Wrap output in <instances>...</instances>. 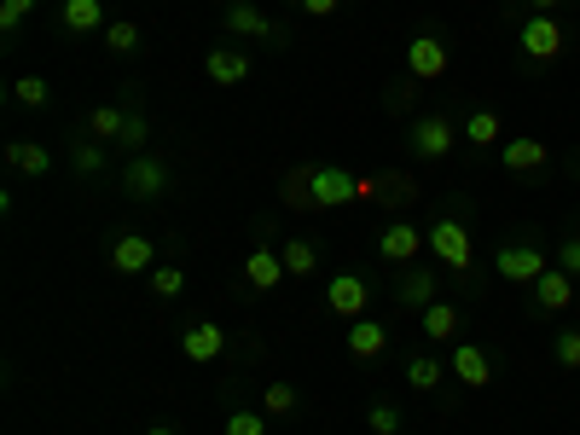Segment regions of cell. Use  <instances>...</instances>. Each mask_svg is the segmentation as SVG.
<instances>
[{"label": "cell", "instance_id": "7", "mask_svg": "<svg viewBox=\"0 0 580 435\" xmlns=\"http://www.w3.org/2000/svg\"><path fill=\"white\" fill-rule=\"evenodd\" d=\"M447 65H453V53H447L442 35H412V41H406V76H412V81L447 76Z\"/></svg>", "mask_w": 580, "mask_h": 435}, {"label": "cell", "instance_id": "29", "mask_svg": "<svg viewBox=\"0 0 580 435\" xmlns=\"http://www.w3.org/2000/svg\"><path fill=\"white\" fill-rule=\"evenodd\" d=\"M551 360L564 371H580V331H557V337H551Z\"/></svg>", "mask_w": 580, "mask_h": 435}, {"label": "cell", "instance_id": "20", "mask_svg": "<svg viewBox=\"0 0 580 435\" xmlns=\"http://www.w3.org/2000/svg\"><path fill=\"white\" fill-rule=\"evenodd\" d=\"M459 331H465V314L453 302H430L424 308V337L430 343H459Z\"/></svg>", "mask_w": 580, "mask_h": 435}, {"label": "cell", "instance_id": "21", "mask_svg": "<svg viewBox=\"0 0 580 435\" xmlns=\"http://www.w3.org/2000/svg\"><path fill=\"white\" fill-rule=\"evenodd\" d=\"M58 18H65V30H70V35H93V30H105V12H99V0H65V7H58Z\"/></svg>", "mask_w": 580, "mask_h": 435}, {"label": "cell", "instance_id": "18", "mask_svg": "<svg viewBox=\"0 0 580 435\" xmlns=\"http://www.w3.org/2000/svg\"><path fill=\"white\" fill-rule=\"evenodd\" d=\"M435 267H406V274L395 279V297H401V308H430L435 302Z\"/></svg>", "mask_w": 580, "mask_h": 435}, {"label": "cell", "instance_id": "12", "mask_svg": "<svg viewBox=\"0 0 580 435\" xmlns=\"http://www.w3.org/2000/svg\"><path fill=\"white\" fill-rule=\"evenodd\" d=\"M528 290H534V308H540V314H569V302H575V279H569L557 261H551Z\"/></svg>", "mask_w": 580, "mask_h": 435}, {"label": "cell", "instance_id": "19", "mask_svg": "<svg viewBox=\"0 0 580 435\" xmlns=\"http://www.w3.org/2000/svg\"><path fill=\"white\" fill-rule=\"evenodd\" d=\"M203 76L221 81V88H238V81L250 76V58H244L238 47H215L210 58H203Z\"/></svg>", "mask_w": 580, "mask_h": 435}, {"label": "cell", "instance_id": "5", "mask_svg": "<svg viewBox=\"0 0 580 435\" xmlns=\"http://www.w3.org/2000/svg\"><path fill=\"white\" fill-rule=\"evenodd\" d=\"M360 192H366V180H360V175H348V169H314V175H308V198H314L320 210L355 203Z\"/></svg>", "mask_w": 580, "mask_h": 435}, {"label": "cell", "instance_id": "27", "mask_svg": "<svg viewBox=\"0 0 580 435\" xmlns=\"http://www.w3.org/2000/svg\"><path fill=\"white\" fill-rule=\"evenodd\" d=\"M70 163H76V175H81V180L105 175V145H99V140H76V152H70Z\"/></svg>", "mask_w": 580, "mask_h": 435}, {"label": "cell", "instance_id": "8", "mask_svg": "<svg viewBox=\"0 0 580 435\" xmlns=\"http://www.w3.org/2000/svg\"><path fill=\"white\" fill-rule=\"evenodd\" d=\"M546 163H551V152H546V140H534V134H511L505 145H500V169L505 175H546Z\"/></svg>", "mask_w": 580, "mask_h": 435}, {"label": "cell", "instance_id": "9", "mask_svg": "<svg viewBox=\"0 0 580 435\" xmlns=\"http://www.w3.org/2000/svg\"><path fill=\"white\" fill-rule=\"evenodd\" d=\"M221 30L226 35H250V41H285V30L261 7H250V0H233V7L221 12Z\"/></svg>", "mask_w": 580, "mask_h": 435}, {"label": "cell", "instance_id": "28", "mask_svg": "<svg viewBox=\"0 0 580 435\" xmlns=\"http://www.w3.org/2000/svg\"><path fill=\"white\" fill-rule=\"evenodd\" d=\"M226 435H267V412H256V406L226 412Z\"/></svg>", "mask_w": 580, "mask_h": 435}, {"label": "cell", "instance_id": "25", "mask_svg": "<svg viewBox=\"0 0 580 435\" xmlns=\"http://www.w3.org/2000/svg\"><path fill=\"white\" fill-rule=\"evenodd\" d=\"M442 371H447L442 360H430V355H412V360H406V383L419 389V395H430V389H442Z\"/></svg>", "mask_w": 580, "mask_h": 435}, {"label": "cell", "instance_id": "32", "mask_svg": "<svg viewBox=\"0 0 580 435\" xmlns=\"http://www.w3.org/2000/svg\"><path fill=\"white\" fill-rule=\"evenodd\" d=\"M12 99H18V105H47V76H18Z\"/></svg>", "mask_w": 580, "mask_h": 435}, {"label": "cell", "instance_id": "37", "mask_svg": "<svg viewBox=\"0 0 580 435\" xmlns=\"http://www.w3.org/2000/svg\"><path fill=\"white\" fill-rule=\"evenodd\" d=\"M145 134H152V122H145L140 111H129V129H122V140H129V145H145Z\"/></svg>", "mask_w": 580, "mask_h": 435}, {"label": "cell", "instance_id": "30", "mask_svg": "<svg viewBox=\"0 0 580 435\" xmlns=\"http://www.w3.org/2000/svg\"><path fill=\"white\" fill-rule=\"evenodd\" d=\"M261 412H267V419H285V412H297V389H290V383H267Z\"/></svg>", "mask_w": 580, "mask_h": 435}, {"label": "cell", "instance_id": "22", "mask_svg": "<svg viewBox=\"0 0 580 435\" xmlns=\"http://www.w3.org/2000/svg\"><path fill=\"white\" fill-rule=\"evenodd\" d=\"M459 134L476 145V152H488V145H500V111H488V105H482V111H470V116L459 122Z\"/></svg>", "mask_w": 580, "mask_h": 435}, {"label": "cell", "instance_id": "13", "mask_svg": "<svg viewBox=\"0 0 580 435\" xmlns=\"http://www.w3.org/2000/svg\"><path fill=\"white\" fill-rule=\"evenodd\" d=\"M453 378L465 389H488L493 383V355L482 343H453Z\"/></svg>", "mask_w": 580, "mask_h": 435}, {"label": "cell", "instance_id": "35", "mask_svg": "<svg viewBox=\"0 0 580 435\" xmlns=\"http://www.w3.org/2000/svg\"><path fill=\"white\" fill-rule=\"evenodd\" d=\"M557 267H564L569 279H580V233H564V244H557V256H551Z\"/></svg>", "mask_w": 580, "mask_h": 435}, {"label": "cell", "instance_id": "17", "mask_svg": "<svg viewBox=\"0 0 580 435\" xmlns=\"http://www.w3.org/2000/svg\"><path fill=\"white\" fill-rule=\"evenodd\" d=\"M389 348V331L378 320H348V355L355 360H383Z\"/></svg>", "mask_w": 580, "mask_h": 435}, {"label": "cell", "instance_id": "3", "mask_svg": "<svg viewBox=\"0 0 580 435\" xmlns=\"http://www.w3.org/2000/svg\"><path fill=\"white\" fill-rule=\"evenodd\" d=\"M453 140H459V129H453L447 116H419L406 129V145H412V157H419V163H442L453 152Z\"/></svg>", "mask_w": 580, "mask_h": 435}, {"label": "cell", "instance_id": "11", "mask_svg": "<svg viewBox=\"0 0 580 435\" xmlns=\"http://www.w3.org/2000/svg\"><path fill=\"white\" fill-rule=\"evenodd\" d=\"M424 244H430V238H424L412 221H389L383 233H378V250H383V261H395V267H412V261H419V250H424Z\"/></svg>", "mask_w": 580, "mask_h": 435}, {"label": "cell", "instance_id": "34", "mask_svg": "<svg viewBox=\"0 0 580 435\" xmlns=\"http://www.w3.org/2000/svg\"><path fill=\"white\" fill-rule=\"evenodd\" d=\"M152 290H157V297H180V290H186V267H152Z\"/></svg>", "mask_w": 580, "mask_h": 435}, {"label": "cell", "instance_id": "6", "mask_svg": "<svg viewBox=\"0 0 580 435\" xmlns=\"http://www.w3.org/2000/svg\"><path fill=\"white\" fill-rule=\"evenodd\" d=\"M430 250H435V261H442V267H453V274H465V267H470V233H465V221H435L430 226Z\"/></svg>", "mask_w": 580, "mask_h": 435}, {"label": "cell", "instance_id": "1", "mask_svg": "<svg viewBox=\"0 0 580 435\" xmlns=\"http://www.w3.org/2000/svg\"><path fill=\"white\" fill-rule=\"evenodd\" d=\"M493 267H500L505 285H534L551 261H546V250H540L534 238H511V244H500V250H493Z\"/></svg>", "mask_w": 580, "mask_h": 435}, {"label": "cell", "instance_id": "24", "mask_svg": "<svg viewBox=\"0 0 580 435\" xmlns=\"http://www.w3.org/2000/svg\"><path fill=\"white\" fill-rule=\"evenodd\" d=\"M279 256H285V274H290V279H308V274H314V267H320V250H314V244H308V238H290Z\"/></svg>", "mask_w": 580, "mask_h": 435}, {"label": "cell", "instance_id": "15", "mask_svg": "<svg viewBox=\"0 0 580 435\" xmlns=\"http://www.w3.org/2000/svg\"><path fill=\"white\" fill-rule=\"evenodd\" d=\"M180 348H186V360L210 366V360H221V348H226V337H221V325H215V320H198V325H186V337H180Z\"/></svg>", "mask_w": 580, "mask_h": 435}, {"label": "cell", "instance_id": "2", "mask_svg": "<svg viewBox=\"0 0 580 435\" xmlns=\"http://www.w3.org/2000/svg\"><path fill=\"white\" fill-rule=\"evenodd\" d=\"M516 47H523V58H534V65H551V58L564 53V24H557L551 12H528L523 24H516Z\"/></svg>", "mask_w": 580, "mask_h": 435}, {"label": "cell", "instance_id": "23", "mask_svg": "<svg viewBox=\"0 0 580 435\" xmlns=\"http://www.w3.org/2000/svg\"><path fill=\"white\" fill-rule=\"evenodd\" d=\"M7 163H12L18 175H35V180H41V175L53 169L47 145H30V140H12V145H7Z\"/></svg>", "mask_w": 580, "mask_h": 435}, {"label": "cell", "instance_id": "36", "mask_svg": "<svg viewBox=\"0 0 580 435\" xmlns=\"http://www.w3.org/2000/svg\"><path fill=\"white\" fill-rule=\"evenodd\" d=\"M35 12V0H0V30H18Z\"/></svg>", "mask_w": 580, "mask_h": 435}, {"label": "cell", "instance_id": "33", "mask_svg": "<svg viewBox=\"0 0 580 435\" xmlns=\"http://www.w3.org/2000/svg\"><path fill=\"white\" fill-rule=\"evenodd\" d=\"M366 424L378 430V435H401V412L389 406V401H371V412H366Z\"/></svg>", "mask_w": 580, "mask_h": 435}, {"label": "cell", "instance_id": "10", "mask_svg": "<svg viewBox=\"0 0 580 435\" xmlns=\"http://www.w3.org/2000/svg\"><path fill=\"white\" fill-rule=\"evenodd\" d=\"M325 302H331V314H343V320H366L371 290H366V279H360V274H331Z\"/></svg>", "mask_w": 580, "mask_h": 435}, {"label": "cell", "instance_id": "38", "mask_svg": "<svg viewBox=\"0 0 580 435\" xmlns=\"http://www.w3.org/2000/svg\"><path fill=\"white\" fill-rule=\"evenodd\" d=\"M302 12L308 18H331V12H337V0H302Z\"/></svg>", "mask_w": 580, "mask_h": 435}, {"label": "cell", "instance_id": "40", "mask_svg": "<svg viewBox=\"0 0 580 435\" xmlns=\"http://www.w3.org/2000/svg\"><path fill=\"white\" fill-rule=\"evenodd\" d=\"M145 435H175V430H169V424H152V430H145Z\"/></svg>", "mask_w": 580, "mask_h": 435}, {"label": "cell", "instance_id": "26", "mask_svg": "<svg viewBox=\"0 0 580 435\" xmlns=\"http://www.w3.org/2000/svg\"><path fill=\"white\" fill-rule=\"evenodd\" d=\"M122 129H129V111H116V105H99L93 116H88V134L105 145V140H122Z\"/></svg>", "mask_w": 580, "mask_h": 435}, {"label": "cell", "instance_id": "14", "mask_svg": "<svg viewBox=\"0 0 580 435\" xmlns=\"http://www.w3.org/2000/svg\"><path fill=\"white\" fill-rule=\"evenodd\" d=\"M152 261H157V244L152 238H140V233H129V238H116L111 244V267L116 274H152Z\"/></svg>", "mask_w": 580, "mask_h": 435}, {"label": "cell", "instance_id": "16", "mask_svg": "<svg viewBox=\"0 0 580 435\" xmlns=\"http://www.w3.org/2000/svg\"><path fill=\"white\" fill-rule=\"evenodd\" d=\"M290 274H285V256L279 250H267V244H261V250H250V261H244V285H250V290H279Z\"/></svg>", "mask_w": 580, "mask_h": 435}, {"label": "cell", "instance_id": "39", "mask_svg": "<svg viewBox=\"0 0 580 435\" xmlns=\"http://www.w3.org/2000/svg\"><path fill=\"white\" fill-rule=\"evenodd\" d=\"M528 12H557V0H523Z\"/></svg>", "mask_w": 580, "mask_h": 435}, {"label": "cell", "instance_id": "41", "mask_svg": "<svg viewBox=\"0 0 580 435\" xmlns=\"http://www.w3.org/2000/svg\"><path fill=\"white\" fill-rule=\"evenodd\" d=\"M575 175H580V157H575Z\"/></svg>", "mask_w": 580, "mask_h": 435}, {"label": "cell", "instance_id": "4", "mask_svg": "<svg viewBox=\"0 0 580 435\" xmlns=\"http://www.w3.org/2000/svg\"><path fill=\"white\" fill-rule=\"evenodd\" d=\"M122 192L134 203H152L169 192V163L163 157H129V169H122Z\"/></svg>", "mask_w": 580, "mask_h": 435}, {"label": "cell", "instance_id": "31", "mask_svg": "<svg viewBox=\"0 0 580 435\" xmlns=\"http://www.w3.org/2000/svg\"><path fill=\"white\" fill-rule=\"evenodd\" d=\"M105 47L122 58V53H134L140 47V24H129V18H122V24H105Z\"/></svg>", "mask_w": 580, "mask_h": 435}]
</instances>
